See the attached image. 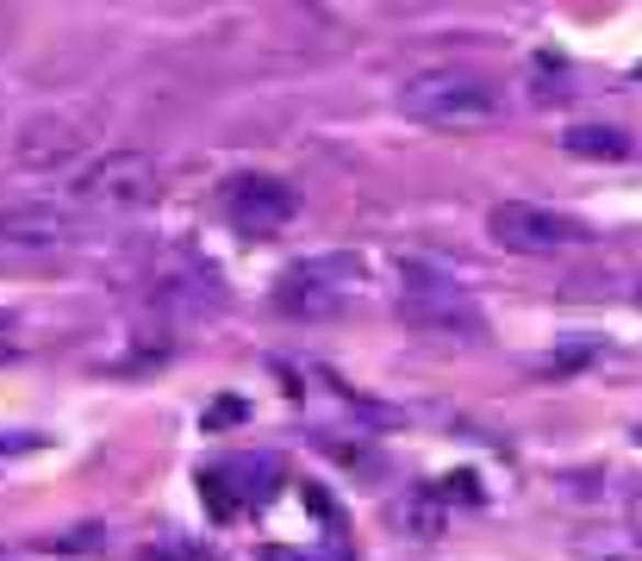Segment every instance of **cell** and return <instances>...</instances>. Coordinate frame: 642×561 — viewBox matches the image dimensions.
Here are the masks:
<instances>
[{
    "label": "cell",
    "mask_w": 642,
    "mask_h": 561,
    "mask_svg": "<svg viewBox=\"0 0 642 561\" xmlns=\"http://www.w3.org/2000/svg\"><path fill=\"white\" fill-rule=\"evenodd\" d=\"M399 113L418 119V125H443V132H468V125H493L506 113V88L468 63H430V69H412L399 81Z\"/></svg>",
    "instance_id": "6da1fadb"
},
{
    "label": "cell",
    "mask_w": 642,
    "mask_h": 561,
    "mask_svg": "<svg viewBox=\"0 0 642 561\" xmlns=\"http://www.w3.org/2000/svg\"><path fill=\"white\" fill-rule=\"evenodd\" d=\"M156 194H162V169L144 150H106L76 175V206L94 218L144 213V206H156Z\"/></svg>",
    "instance_id": "7a4b0ae2"
},
{
    "label": "cell",
    "mask_w": 642,
    "mask_h": 561,
    "mask_svg": "<svg viewBox=\"0 0 642 561\" xmlns=\"http://www.w3.org/2000/svg\"><path fill=\"white\" fill-rule=\"evenodd\" d=\"M356 293H362V262L331 250V256H306V262L281 269L274 306L288 312V318H331V312L350 306Z\"/></svg>",
    "instance_id": "3957f363"
},
{
    "label": "cell",
    "mask_w": 642,
    "mask_h": 561,
    "mask_svg": "<svg viewBox=\"0 0 642 561\" xmlns=\"http://www.w3.org/2000/svg\"><path fill=\"white\" fill-rule=\"evenodd\" d=\"M487 237L511 256H562L593 244V232L574 213H555V206H537V200H499L487 213Z\"/></svg>",
    "instance_id": "277c9868"
},
{
    "label": "cell",
    "mask_w": 642,
    "mask_h": 561,
    "mask_svg": "<svg viewBox=\"0 0 642 561\" xmlns=\"http://www.w3.org/2000/svg\"><path fill=\"white\" fill-rule=\"evenodd\" d=\"M399 318L412 330H425V337H481L487 330L481 306L455 281H443V274H430V269L399 274Z\"/></svg>",
    "instance_id": "5b68a950"
},
{
    "label": "cell",
    "mask_w": 642,
    "mask_h": 561,
    "mask_svg": "<svg viewBox=\"0 0 642 561\" xmlns=\"http://www.w3.org/2000/svg\"><path fill=\"white\" fill-rule=\"evenodd\" d=\"M218 213L237 237H274L300 218V194L274 175H232L225 194H218Z\"/></svg>",
    "instance_id": "8992f818"
},
{
    "label": "cell",
    "mask_w": 642,
    "mask_h": 561,
    "mask_svg": "<svg viewBox=\"0 0 642 561\" xmlns=\"http://www.w3.org/2000/svg\"><path fill=\"white\" fill-rule=\"evenodd\" d=\"M81 125L76 119H57V113H44V119H25L20 125V144H13V156H20V169H32V175H57V169H69L81 156Z\"/></svg>",
    "instance_id": "52a82bcc"
},
{
    "label": "cell",
    "mask_w": 642,
    "mask_h": 561,
    "mask_svg": "<svg viewBox=\"0 0 642 561\" xmlns=\"http://www.w3.org/2000/svg\"><path fill=\"white\" fill-rule=\"evenodd\" d=\"M81 237L76 213H57V206H7L0 213V250H63Z\"/></svg>",
    "instance_id": "ba28073f"
},
{
    "label": "cell",
    "mask_w": 642,
    "mask_h": 561,
    "mask_svg": "<svg viewBox=\"0 0 642 561\" xmlns=\"http://www.w3.org/2000/svg\"><path fill=\"white\" fill-rule=\"evenodd\" d=\"M562 150L581 156V162H623L637 144H630V132H618V125H574V132L562 137Z\"/></svg>",
    "instance_id": "9c48e42d"
},
{
    "label": "cell",
    "mask_w": 642,
    "mask_h": 561,
    "mask_svg": "<svg viewBox=\"0 0 642 561\" xmlns=\"http://www.w3.org/2000/svg\"><path fill=\"white\" fill-rule=\"evenodd\" d=\"M393 524H406L412 537H437V530H443V512H437L425 493H412V500L393 505Z\"/></svg>",
    "instance_id": "30bf717a"
},
{
    "label": "cell",
    "mask_w": 642,
    "mask_h": 561,
    "mask_svg": "<svg viewBox=\"0 0 642 561\" xmlns=\"http://www.w3.org/2000/svg\"><path fill=\"white\" fill-rule=\"evenodd\" d=\"M262 561H356V549L343 542H306V549H288V542H269Z\"/></svg>",
    "instance_id": "8fae6325"
},
{
    "label": "cell",
    "mask_w": 642,
    "mask_h": 561,
    "mask_svg": "<svg viewBox=\"0 0 642 561\" xmlns=\"http://www.w3.org/2000/svg\"><path fill=\"white\" fill-rule=\"evenodd\" d=\"M144 561H213L206 549H181V542H169V549H150Z\"/></svg>",
    "instance_id": "7c38bea8"
},
{
    "label": "cell",
    "mask_w": 642,
    "mask_h": 561,
    "mask_svg": "<svg viewBox=\"0 0 642 561\" xmlns=\"http://www.w3.org/2000/svg\"><path fill=\"white\" fill-rule=\"evenodd\" d=\"M623 518H630V537H637V549H642V486L630 493V505H623Z\"/></svg>",
    "instance_id": "4fadbf2b"
},
{
    "label": "cell",
    "mask_w": 642,
    "mask_h": 561,
    "mask_svg": "<svg viewBox=\"0 0 642 561\" xmlns=\"http://www.w3.org/2000/svg\"><path fill=\"white\" fill-rule=\"evenodd\" d=\"M7 325H13V318H7V312H0V330H7Z\"/></svg>",
    "instance_id": "5bb4252c"
},
{
    "label": "cell",
    "mask_w": 642,
    "mask_h": 561,
    "mask_svg": "<svg viewBox=\"0 0 642 561\" xmlns=\"http://www.w3.org/2000/svg\"><path fill=\"white\" fill-rule=\"evenodd\" d=\"M637 76H642V69H637Z\"/></svg>",
    "instance_id": "9a60e30c"
},
{
    "label": "cell",
    "mask_w": 642,
    "mask_h": 561,
    "mask_svg": "<svg viewBox=\"0 0 642 561\" xmlns=\"http://www.w3.org/2000/svg\"><path fill=\"white\" fill-rule=\"evenodd\" d=\"M637 437H642V430H637Z\"/></svg>",
    "instance_id": "2e32d148"
},
{
    "label": "cell",
    "mask_w": 642,
    "mask_h": 561,
    "mask_svg": "<svg viewBox=\"0 0 642 561\" xmlns=\"http://www.w3.org/2000/svg\"><path fill=\"white\" fill-rule=\"evenodd\" d=\"M637 300H642V293H637Z\"/></svg>",
    "instance_id": "e0dca14e"
}]
</instances>
